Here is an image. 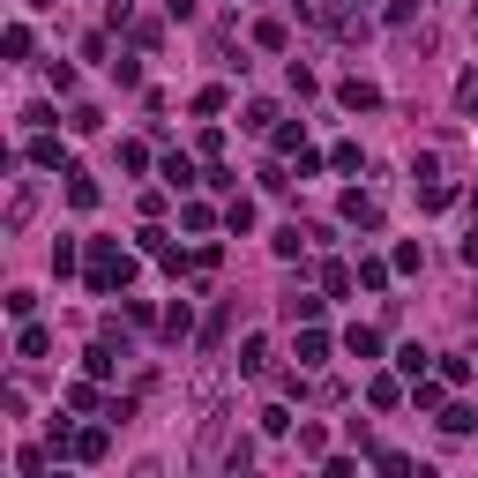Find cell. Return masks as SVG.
Here are the masks:
<instances>
[{"label": "cell", "instance_id": "obj_12", "mask_svg": "<svg viewBox=\"0 0 478 478\" xmlns=\"http://www.w3.org/2000/svg\"><path fill=\"white\" fill-rule=\"evenodd\" d=\"M411 404L433 411V404H441V382H426V373H419V382H411Z\"/></svg>", "mask_w": 478, "mask_h": 478}, {"label": "cell", "instance_id": "obj_6", "mask_svg": "<svg viewBox=\"0 0 478 478\" xmlns=\"http://www.w3.org/2000/svg\"><path fill=\"white\" fill-rule=\"evenodd\" d=\"M75 456H82V464H97V456H105V426H90V433H75V441H68Z\"/></svg>", "mask_w": 478, "mask_h": 478}, {"label": "cell", "instance_id": "obj_15", "mask_svg": "<svg viewBox=\"0 0 478 478\" xmlns=\"http://www.w3.org/2000/svg\"><path fill=\"white\" fill-rule=\"evenodd\" d=\"M471 217H478V187H471Z\"/></svg>", "mask_w": 478, "mask_h": 478}, {"label": "cell", "instance_id": "obj_2", "mask_svg": "<svg viewBox=\"0 0 478 478\" xmlns=\"http://www.w3.org/2000/svg\"><path fill=\"white\" fill-rule=\"evenodd\" d=\"M344 217H351V224H366V232H373V224H382V202L351 187V195H344Z\"/></svg>", "mask_w": 478, "mask_h": 478}, {"label": "cell", "instance_id": "obj_13", "mask_svg": "<svg viewBox=\"0 0 478 478\" xmlns=\"http://www.w3.org/2000/svg\"><path fill=\"white\" fill-rule=\"evenodd\" d=\"M456 105H464V113H471V120H478V68H471V75H464V82H456Z\"/></svg>", "mask_w": 478, "mask_h": 478}, {"label": "cell", "instance_id": "obj_14", "mask_svg": "<svg viewBox=\"0 0 478 478\" xmlns=\"http://www.w3.org/2000/svg\"><path fill=\"white\" fill-rule=\"evenodd\" d=\"M464 269H478V232H471V239H464Z\"/></svg>", "mask_w": 478, "mask_h": 478}, {"label": "cell", "instance_id": "obj_1", "mask_svg": "<svg viewBox=\"0 0 478 478\" xmlns=\"http://www.w3.org/2000/svg\"><path fill=\"white\" fill-rule=\"evenodd\" d=\"M128 277H135V262L120 255L113 239H97V247H90V292H120Z\"/></svg>", "mask_w": 478, "mask_h": 478}, {"label": "cell", "instance_id": "obj_7", "mask_svg": "<svg viewBox=\"0 0 478 478\" xmlns=\"http://www.w3.org/2000/svg\"><path fill=\"white\" fill-rule=\"evenodd\" d=\"M68 202H75V210H97V180H82V172H68Z\"/></svg>", "mask_w": 478, "mask_h": 478}, {"label": "cell", "instance_id": "obj_4", "mask_svg": "<svg viewBox=\"0 0 478 478\" xmlns=\"http://www.w3.org/2000/svg\"><path fill=\"white\" fill-rule=\"evenodd\" d=\"M322 359H329V337L306 322V329H299V366H322Z\"/></svg>", "mask_w": 478, "mask_h": 478}, {"label": "cell", "instance_id": "obj_9", "mask_svg": "<svg viewBox=\"0 0 478 478\" xmlns=\"http://www.w3.org/2000/svg\"><path fill=\"white\" fill-rule=\"evenodd\" d=\"M344 351H351V359H373V351H382V337H373V329H351Z\"/></svg>", "mask_w": 478, "mask_h": 478}, {"label": "cell", "instance_id": "obj_10", "mask_svg": "<svg viewBox=\"0 0 478 478\" xmlns=\"http://www.w3.org/2000/svg\"><path fill=\"white\" fill-rule=\"evenodd\" d=\"M46 344H53L46 329H23V337H15V351H23V359H46Z\"/></svg>", "mask_w": 478, "mask_h": 478}, {"label": "cell", "instance_id": "obj_3", "mask_svg": "<svg viewBox=\"0 0 478 478\" xmlns=\"http://www.w3.org/2000/svg\"><path fill=\"white\" fill-rule=\"evenodd\" d=\"M366 404H373V411H397V404H404V389L389 382V373H373V382H366Z\"/></svg>", "mask_w": 478, "mask_h": 478}, {"label": "cell", "instance_id": "obj_5", "mask_svg": "<svg viewBox=\"0 0 478 478\" xmlns=\"http://www.w3.org/2000/svg\"><path fill=\"white\" fill-rule=\"evenodd\" d=\"M337 97H344V105H351V113H373V105H382V90H373V82H344V90H337Z\"/></svg>", "mask_w": 478, "mask_h": 478}, {"label": "cell", "instance_id": "obj_8", "mask_svg": "<svg viewBox=\"0 0 478 478\" xmlns=\"http://www.w3.org/2000/svg\"><path fill=\"white\" fill-rule=\"evenodd\" d=\"M262 366H269V344L247 337V344H239V373H262Z\"/></svg>", "mask_w": 478, "mask_h": 478}, {"label": "cell", "instance_id": "obj_11", "mask_svg": "<svg viewBox=\"0 0 478 478\" xmlns=\"http://www.w3.org/2000/svg\"><path fill=\"white\" fill-rule=\"evenodd\" d=\"M269 247H277V255H284V262H292V255H299V247H306V232H299V224H284V232H277V239H269Z\"/></svg>", "mask_w": 478, "mask_h": 478}]
</instances>
